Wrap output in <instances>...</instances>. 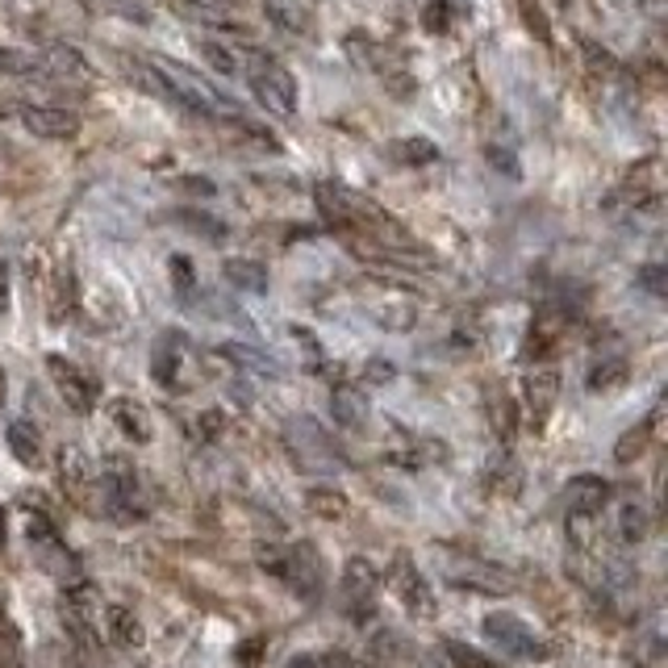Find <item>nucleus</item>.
I'll list each match as a JSON object with an SVG mask.
<instances>
[{
  "instance_id": "cd10ccee",
  "label": "nucleus",
  "mask_w": 668,
  "mask_h": 668,
  "mask_svg": "<svg viewBox=\"0 0 668 668\" xmlns=\"http://www.w3.org/2000/svg\"><path fill=\"white\" fill-rule=\"evenodd\" d=\"M0 668H26V647L17 622L0 610Z\"/></svg>"
},
{
  "instance_id": "9b49d317",
  "label": "nucleus",
  "mask_w": 668,
  "mask_h": 668,
  "mask_svg": "<svg viewBox=\"0 0 668 668\" xmlns=\"http://www.w3.org/2000/svg\"><path fill=\"white\" fill-rule=\"evenodd\" d=\"M393 585H398L401 606H405V610H409L414 618H430V615H434V589L423 581V572L414 568V560H409V556H401V560L393 564Z\"/></svg>"
},
{
  "instance_id": "bb28decb",
  "label": "nucleus",
  "mask_w": 668,
  "mask_h": 668,
  "mask_svg": "<svg viewBox=\"0 0 668 668\" xmlns=\"http://www.w3.org/2000/svg\"><path fill=\"white\" fill-rule=\"evenodd\" d=\"M180 17L188 22H201V26H214V29H235L239 17L230 9H217L210 0H180Z\"/></svg>"
},
{
  "instance_id": "2f4dec72",
  "label": "nucleus",
  "mask_w": 668,
  "mask_h": 668,
  "mask_svg": "<svg viewBox=\"0 0 668 668\" xmlns=\"http://www.w3.org/2000/svg\"><path fill=\"white\" fill-rule=\"evenodd\" d=\"M518 9H522V22L531 29L534 38L543 42V47H552V26H547V17H543V4L539 0H518Z\"/></svg>"
},
{
  "instance_id": "58836bf2",
  "label": "nucleus",
  "mask_w": 668,
  "mask_h": 668,
  "mask_svg": "<svg viewBox=\"0 0 668 668\" xmlns=\"http://www.w3.org/2000/svg\"><path fill=\"white\" fill-rule=\"evenodd\" d=\"M172 280H176V289H180V297H188L192 293V264H188L185 255H172Z\"/></svg>"
},
{
  "instance_id": "a18cd8bd",
  "label": "nucleus",
  "mask_w": 668,
  "mask_h": 668,
  "mask_svg": "<svg viewBox=\"0 0 668 668\" xmlns=\"http://www.w3.org/2000/svg\"><path fill=\"white\" fill-rule=\"evenodd\" d=\"M4 539H9V527H4V509H0V547H4Z\"/></svg>"
},
{
  "instance_id": "473e14b6",
  "label": "nucleus",
  "mask_w": 668,
  "mask_h": 668,
  "mask_svg": "<svg viewBox=\"0 0 668 668\" xmlns=\"http://www.w3.org/2000/svg\"><path fill=\"white\" fill-rule=\"evenodd\" d=\"M489 414H493V430H497L502 439H509V434H514V401H509L506 393H493V398H489Z\"/></svg>"
},
{
  "instance_id": "c03bdc74",
  "label": "nucleus",
  "mask_w": 668,
  "mask_h": 668,
  "mask_svg": "<svg viewBox=\"0 0 668 668\" xmlns=\"http://www.w3.org/2000/svg\"><path fill=\"white\" fill-rule=\"evenodd\" d=\"M260 647H264V640L247 643V647H242V665H255V652H260Z\"/></svg>"
},
{
  "instance_id": "0eeeda50",
  "label": "nucleus",
  "mask_w": 668,
  "mask_h": 668,
  "mask_svg": "<svg viewBox=\"0 0 668 668\" xmlns=\"http://www.w3.org/2000/svg\"><path fill=\"white\" fill-rule=\"evenodd\" d=\"M22 126L34 138H47V142H67L80 134V113L67 105H29L22 109Z\"/></svg>"
},
{
  "instance_id": "412c9836",
  "label": "nucleus",
  "mask_w": 668,
  "mask_h": 668,
  "mask_svg": "<svg viewBox=\"0 0 668 668\" xmlns=\"http://www.w3.org/2000/svg\"><path fill=\"white\" fill-rule=\"evenodd\" d=\"M222 134L235 138V142H242V147H251V151H260V155H276V151H280V142H276L264 126L242 122L239 113H226V117H222Z\"/></svg>"
},
{
  "instance_id": "c85d7f7f",
  "label": "nucleus",
  "mask_w": 668,
  "mask_h": 668,
  "mask_svg": "<svg viewBox=\"0 0 668 668\" xmlns=\"http://www.w3.org/2000/svg\"><path fill=\"white\" fill-rule=\"evenodd\" d=\"M652 434H656V414H652V418H643L640 427L627 430V434L618 439V448H615V459H618V464H631V459H640Z\"/></svg>"
},
{
  "instance_id": "c756f323",
  "label": "nucleus",
  "mask_w": 668,
  "mask_h": 668,
  "mask_svg": "<svg viewBox=\"0 0 668 668\" xmlns=\"http://www.w3.org/2000/svg\"><path fill=\"white\" fill-rule=\"evenodd\" d=\"M305 506L318 518H348V497L339 489H310L305 493Z\"/></svg>"
},
{
  "instance_id": "72a5a7b5",
  "label": "nucleus",
  "mask_w": 668,
  "mask_h": 668,
  "mask_svg": "<svg viewBox=\"0 0 668 668\" xmlns=\"http://www.w3.org/2000/svg\"><path fill=\"white\" fill-rule=\"evenodd\" d=\"M176 222H185L188 230H197V235H210V239H226V226L210 214H197V210H185V214H176Z\"/></svg>"
},
{
  "instance_id": "1a4fd4ad",
  "label": "nucleus",
  "mask_w": 668,
  "mask_h": 668,
  "mask_svg": "<svg viewBox=\"0 0 668 668\" xmlns=\"http://www.w3.org/2000/svg\"><path fill=\"white\" fill-rule=\"evenodd\" d=\"M606 506H610V484L602 481V477L581 472V477H572V481L564 484V509H568V518H593V514H602Z\"/></svg>"
},
{
  "instance_id": "4be33fe9",
  "label": "nucleus",
  "mask_w": 668,
  "mask_h": 668,
  "mask_svg": "<svg viewBox=\"0 0 668 668\" xmlns=\"http://www.w3.org/2000/svg\"><path fill=\"white\" fill-rule=\"evenodd\" d=\"M222 276L230 289L239 293H267V267L260 260H226L222 264Z\"/></svg>"
},
{
  "instance_id": "ea45409f",
  "label": "nucleus",
  "mask_w": 668,
  "mask_h": 668,
  "mask_svg": "<svg viewBox=\"0 0 668 668\" xmlns=\"http://www.w3.org/2000/svg\"><path fill=\"white\" fill-rule=\"evenodd\" d=\"M176 188H185V192H192V197H214L217 192V188L210 185V180H201V176H180Z\"/></svg>"
},
{
  "instance_id": "6e6552de",
  "label": "nucleus",
  "mask_w": 668,
  "mask_h": 668,
  "mask_svg": "<svg viewBox=\"0 0 668 668\" xmlns=\"http://www.w3.org/2000/svg\"><path fill=\"white\" fill-rule=\"evenodd\" d=\"M660 192H665V176H660V155H647L643 163H635L627 176H622V185H618V197L627 201V205H656L660 201Z\"/></svg>"
},
{
  "instance_id": "a211bd4d",
  "label": "nucleus",
  "mask_w": 668,
  "mask_h": 668,
  "mask_svg": "<svg viewBox=\"0 0 668 668\" xmlns=\"http://www.w3.org/2000/svg\"><path fill=\"white\" fill-rule=\"evenodd\" d=\"M197 47H201V59L214 67L217 76H242V72H247V59H251V51H239L235 42H222V38H201Z\"/></svg>"
},
{
  "instance_id": "f3484780",
  "label": "nucleus",
  "mask_w": 668,
  "mask_h": 668,
  "mask_svg": "<svg viewBox=\"0 0 668 668\" xmlns=\"http://www.w3.org/2000/svg\"><path fill=\"white\" fill-rule=\"evenodd\" d=\"M330 414H335V423L348 430H360L368 423V414H373V405H368V393L364 389H355V385H339L335 393H330Z\"/></svg>"
},
{
  "instance_id": "f03ea898",
  "label": "nucleus",
  "mask_w": 668,
  "mask_h": 668,
  "mask_svg": "<svg viewBox=\"0 0 668 668\" xmlns=\"http://www.w3.org/2000/svg\"><path fill=\"white\" fill-rule=\"evenodd\" d=\"M242 76L251 80V92H255V101H260V105H264L272 117L289 122V117L297 113V80H293V72H289L280 59L251 51V59H247V72H242Z\"/></svg>"
},
{
  "instance_id": "7ed1b4c3",
  "label": "nucleus",
  "mask_w": 668,
  "mask_h": 668,
  "mask_svg": "<svg viewBox=\"0 0 668 668\" xmlns=\"http://www.w3.org/2000/svg\"><path fill=\"white\" fill-rule=\"evenodd\" d=\"M260 564H264L272 577H280V581H289L297 593H318L322 589V560L318 552H314V543H297V547H264L260 552Z\"/></svg>"
},
{
  "instance_id": "a878e982",
  "label": "nucleus",
  "mask_w": 668,
  "mask_h": 668,
  "mask_svg": "<svg viewBox=\"0 0 668 668\" xmlns=\"http://www.w3.org/2000/svg\"><path fill=\"white\" fill-rule=\"evenodd\" d=\"M615 522H618L615 531L622 543H640L643 534H647V509H643V502H635V497H622Z\"/></svg>"
},
{
  "instance_id": "f8f14e48",
  "label": "nucleus",
  "mask_w": 668,
  "mask_h": 668,
  "mask_svg": "<svg viewBox=\"0 0 668 668\" xmlns=\"http://www.w3.org/2000/svg\"><path fill=\"white\" fill-rule=\"evenodd\" d=\"M484 640L493 647H502L509 656H539V643L527 631V622L514 615H489L484 618Z\"/></svg>"
},
{
  "instance_id": "2eb2a0df",
  "label": "nucleus",
  "mask_w": 668,
  "mask_h": 668,
  "mask_svg": "<svg viewBox=\"0 0 668 668\" xmlns=\"http://www.w3.org/2000/svg\"><path fill=\"white\" fill-rule=\"evenodd\" d=\"M264 13L272 26H280L285 34H297V38H310L314 34V9L305 0H264Z\"/></svg>"
},
{
  "instance_id": "4468645a",
  "label": "nucleus",
  "mask_w": 668,
  "mask_h": 668,
  "mask_svg": "<svg viewBox=\"0 0 668 668\" xmlns=\"http://www.w3.org/2000/svg\"><path fill=\"white\" fill-rule=\"evenodd\" d=\"M180 364H185V335L180 330H163L155 339V351H151V376L155 385L172 389L176 376H180Z\"/></svg>"
},
{
  "instance_id": "423d86ee",
  "label": "nucleus",
  "mask_w": 668,
  "mask_h": 668,
  "mask_svg": "<svg viewBox=\"0 0 668 668\" xmlns=\"http://www.w3.org/2000/svg\"><path fill=\"white\" fill-rule=\"evenodd\" d=\"M47 373H51L54 389H59V398L67 401L76 414H92V405H97V398H101V385H97V376H88L80 364L63 360V355H47Z\"/></svg>"
},
{
  "instance_id": "a19ab883",
  "label": "nucleus",
  "mask_w": 668,
  "mask_h": 668,
  "mask_svg": "<svg viewBox=\"0 0 668 668\" xmlns=\"http://www.w3.org/2000/svg\"><path fill=\"white\" fill-rule=\"evenodd\" d=\"M640 280H643V285H647V289H652L656 297H665V272H660V267H643Z\"/></svg>"
},
{
  "instance_id": "f257e3e1",
  "label": "nucleus",
  "mask_w": 668,
  "mask_h": 668,
  "mask_svg": "<svg viewBox=\"0 0 668 668\" xmlns=\"http://www.w3.org/2000/svg\"><path fill=\"white\" fill-rule=\"evenodd\" d=\"M343 51L351 54V63L355 67H364L368 76H376V80L385 84V92L389 97H398V101H409L414 97V76H409V67L401 63L398 51H389L380 38H373V34H364V29H351L348 42H343Z\"/></svg>"
},
{
  "instance_id": "79ce46f5",
  "label": "nucleus",
  "mask_w": 668,
  "mask_h": 668,
  "mask_svg": "<svg viewBox=\"0 0 668 668\" xmlns=\"http://www.w3.org/2000/svg\"><path fill=\"white\" fill-rule=\"evenodd\" d=\"M364 376H368V380H376V385H385V380H393V368H389V364H380V360H376L373 368H364Z\"/></svg>"
},
{
  "instance_id": "c9c22d12",
  "label": "nucleus",
  "mask_w": 668,
  "mask_h": 668,
  "mask_svg": "<svg viewBox=\"0 0 668 668\" xmlns=\"http://www.w3.org/2000/svg\"><path fill=\"white\" fill-rule=\"evenodd\" d=\"M285 668H351L339 652H330V656H318V652H301V656H293Z\"/></svg>"
},
{
  "instance_id": "6ab92c4d",
  "label": "nucleus",
  "mask_w": 668,
  "mask_h": 668,
  "mask_svg": "<svg viewBox=\"0 0 668 668\" xmlns=\"http://www.w3.org/2000/svg\"><path fill=\"white\" fill-rule=\"evenodd\" d=\"M385 155L401 167H427V163L439 160V147L423 138V134H409V138H393V142H385Z\"/></svg>"
},
{
  "instance_id": "9d476101",
  "label": "nucleus",
  "mask_w": 668,
  "mask_h": 668,
  "mask_svg": "<svg viewBox=\"0 0 668 668\" xmlns=\"http://www.w3.org/2000/svg\"><path fill=\"white\" fill-rule=\"evenodd\" d=\"M522 398H527L531 427L539 430L547 423V414L556 409V401H560V373L556 368H531L527 380H522Z\"/></svg>"
},
{
  "instance_id": "aec40b11",
  "label": "nucleus",
  "mask_w": 668,
  "mask_h": 668,
  "mask_svg": "<svg viewBox=\"0 0 668 668\" xmlns=\"http://www.w3.org/2000/svg\"><path fill=\"white\" fill-rule=\"evenodd\" d=\"M101 627H105L109 643H117L126 652H134L142 643V622H138V615H134L130 606H105V622Z\"/></svg>"
},
{
  "instance_id": "7c9ffc66",
  "label": "nucleus",
  "mask_w": 668,
  "mask_h": 668,
  "mask_svg": "<svg viewBox=\"0 0 668 668\" xmlns=\"http://www.w3.org/2000/svg\"><path fill=\"white\" fill-rule=\"evenodd\" d=\"M373 318L385 326V330H409L418 322V310L409 301H389V305H376Z\"/></svg>"
},
{
  "instance_id": "ddd939ff",
  "label": "nucleus",
  "mask_w": 668,
  "mask_h": 668,
  "mask_svg": "<svg viewBox=\"0 0 668 668\" xmlns=\"http://www.w3.org/2000/svg\"><path fill=\"white\" fill-rule=\"evenodd\" d=\"M568 310L564 305H539L534 310V322H531V335H527V355H547V351L560 343L564 335H568Z\"/></svg>"
},
{
  "instance_id": "49530a36",
  "label": "nucleus",
  "mask_w": 668,
  "mask_h": 668,
  "mask_svg": "<svg viewBox=\"0 0 668 668\" xmlns=\"http://www.w3.org/2000/svg\"><path fill=\"white\" fill-rule=\"evenodd\" d=\"M0 401H4V373H0Z\"/></svg>"
},
{
  "instance_id": "e433bc0d",
  "label": "nucleus",
  "mask_w": 668,
  "mask_h": 668,
  "mask_svg": "<svg viewBox=\"0 0 668 668\" xmlns=\"http://www.w3.org/2000/svg\"><path fill=\"white\" fill-rule=\"evenodd\" d=\"M423 26H427L430 34H448L452 17H448V4H443V0H430L427 13H423Z\"/></svg>"
},
{
  "instance_id": "f704fd0d",
  "label": "nucleus",
  "mask_w": 668,
  "mask_h": 668,
  "mask_svg": "<svg viewBox=\"0 0 668 668\" xmlns=\"http://www.w3.org/2000/svg\"><path fill=\"white\" fill-rule=\"evenodd\" d=\"M448 656H452L455 668H493V660L481 656L477 647H468V643H448Z\"/></svg>"
},
{
  "instance_id": "4c0bfd02",
  "label": "nucleus",
  "mask_w": 668,
  "mask_h": 668,
  "mask_svg": "<svg viewBox=\"0 0 668 668\" xmlns=\"http://www.w3.org/2000/svg\"><path fill=\"white\" fill-rule=\"evenodd\" d=\"M489 163H493L497 172H506L509 180H518V176H522V167H518V160L509 155L506 147H489Z\"/></svg>"
},
{
  "instance_id": "dca6fc26",
  "label": "nucleus",
  "mask_w": 668,
  "mask_h": 668,
  "mask_svg": "<svg viewBox=\"0 0 668 668\" xmlns=\"http://www.w3.org/2000/svg\"><path fill=\"white\" fill-rule=\"evenodd\" d=\"M109 418H113V427L122 430L126 439H134V443H151V414H147L142 401L113 398L109 401Z\"/></svg>"
},
{
  "instance_id": "5701e85b",
  "label": "nucleus",
  "mask_w": 668,
  "mask_h": 668,
  "mask_svg": "<svg viewBox=\"0 0 668 668\" xmlns=\"http://www.w3.org/2000/svg\"><path fill=\"white\" fill-rule=\"evenodd\" d=\"M47 76H59V80H88L92 76V67L80 59V51H72V47H54V51L42 54V63H38Z\"/></svg>"
},
{
  "instance_id": "37998d69",
  "label": "nucleus",
  "mask_w": 668,
  "mask_h": 668,
  "mask_svg": "<svg viewBox=\"0 0 668 668\" xmlns=\"http://www.w3.org/2000/svg\"><path fill=\"white\" fill-rule=\"evenodd\" d=\"M9 310V267L0 264V314Z\"/></svg>"
},
{
  "instance_id": "393cba45",
  "label": "nucleus",
  "mask_w": 668,
  "mask_h": 668,
  "mask_svg": "<svg viewBox=\"0 0 668 668\" xmlns=\"http://www.w3.org/2000/svg\"><path fill=\"white\" fill-rule=\"evenodd\" d=\"M627 376H631V364H627L622 355H610V360L593 364V373H589V393H615V389L627 385Z\"/></svg>"
},
{
  "instance_id": "39448f33",
  "label": "nucleus",
  "mask_w": 668,
  "mask_h": 668,
  "mask_svg": "<svg viewBox=\"0 0 668 668\" xmlns=\"http://www.w3.org/2000/svg\"><path fill=\"white\" fill-rule=\"evenodd\" d=\"M376 597H380V572L364 556H351L343 568V585H339V602L355 622H368L376 610Z\"/></svg>"
},
{
  "instance_id": "b1692460",
  "label": "nucleus",
  "mask_w": 668,
  "mask_h": 668,
  "mask_svg": "<svg viewBox=\"0 0 668 668\" xmlns=\"http://www.w3.org/2000/svg\"><path fill=\"white\" fill-rule=\"evenodd\" d=\"M4 439H9V452L17 455V464H26V468L42 464V443H38V430L29 423H9Z\"/></svg>"
},
{
  "instance_id": "20e7f679",
  "label": "nucleus",
  "mask_w": 668,
  "mask_h": 668,
  "mask_svg": "<svg viewBox=\"0 0 668 668\" xmlns=\"http://www.w3.org/2000/svg\"><path fill=\"white\" fill-rule=\"evenodd\" d=\"M26 534H29V547H34V560L42 564L51 577L67 581V577L80 572V564H76V556H72V547L63 543V534H59V527H54L47 514H29Z\"/></svg>"
}]
</instances>
